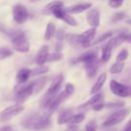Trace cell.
Segmentation results:
<instances>
[{"label": "cell", "instance_id": "6da1fadb", "mask_svg": "<svg viewBox=\"0 0 131 131\" xmlns=\"http://www.w3.org/2000/svg\"><path fill=\"white\" fill-rule=\"evenodd\" d=\"M49 124H50L49 117L40 113H31L20 121V125L24 128L33 129V130L45 129L49 126Z\"/></svg>", "mask_w": 131, "mask_h": 131}, {"label": "cell", "instance_id": "7a4b0ae2", "mask_svg": "<svg viewBox=\"0 0 131 131\" xmlns=\"http://www.w3.org/2000/svg\"><path fill=\"white\" fill-rule=\"evenodd\" d=\"M12 42L13 49L19 52H28L30 49V43L26 38L25 34L20 31H12L9 34Z\"/></svg>", "mask_w": 131, "mask_h": 131}, {"label": "cell", "instance_id": "3957f363", "mask_svg": "<svg viewBox=\"0 0 131 131\" xmlns=\"http://www.w3.org/2000/svg\"><path fill=\"white\" fill-rule=\"evenodd\" d=\"M130 113V108H118L116 112H114L111 116L107 117V119L103 122V127H113L119 123H121Z\"/></svg>", "mask_w": 131, "mask_h": 131}, {"label": "cell", "instance_id": "277c9868", "mask_svg": "<svg viewBox=\"0 0 131 131\" xmlns=\"http://www.w3.org/2000/svg\"><path fill=\"white\" fill-rule=\"evenodd\" d=\"M24 108H25L24 105H21L19 103H16V104H12V105L7 106L6 108H4L0 113V122L1 123H4V122L9 121L13 117L19 115L24 111Z\"/></svg>", "mask_w": 131, "mask_h": 131}, {"label": "cell", "instance_id": "5b68a950", "mask_svg": "<svg viewBox=\"0 0 131 131\" xmlns=\"http://www.w3.org/2000/svg\"><path fill=\"white\" fill-rule=\"evenodd\" d=\"M110 89L111 91L120 97H128L131 96V87L125 84H122L116 80H111L110 82Z\"/></svg>", "mask_w": 131, "mask_h": 131}, {"label": "cell", "instance_id": "8992f818", "mask_svg": "<svg viewBox=\"0 0 131 131\" xmlns=\"http://www.w3.org/2000/svg\"><path fill=\"white\" fill-rule=\"evenodd\" d=\"M12 17L13 20L18 25L26 23L29 18L28 9L23 4H15L12 8Z\"/></svg>", "mask_w": 131, "mask_h": 131}, {"label": "cell", "instance_id": "52a82bcc", "mask_svg": "<svg viewBox=\"0 0 131 131\" xmlns=\"http://www.w3.org/2000/svg\"><path fill=\"white\" fill-rule=\"evenodd\" d=\"M32 94H33V84L31 82L28 85H25L20 89L17 90V92L15 94V100H16V102H19V104H20Z\"/></svg>", "mask_w": 131, "mask_h": 131}, {"label": "cell", "instance_id": "ba28073f", "mask_svg": "<svg viewBox=\"0 0 131 131\" xmlns=\"http://www.w3.org/2000/svg\"><path fill=\"white\" fill-rule=\"evenodd\" d=\"M52 13H53L57 18L63 20L66 24H68V25H70V26H72V27H76V26H77V20H76L71 14H69L68 12H66L63 8L57 9V10L53 11Z\"/></svg>", "mask_w": 131, "mask_h": 131}, {"label": "cell", "instance_id": "9c48e42d", "mask_svg": "<svg viewBox=\"0 0 131 131\" xmlns=\"http://www.w3.org/2000/svg\"><path fill=\"white\" fill-rule=\"evenodd\" d=\"M86 19L88 21V24L92 27V28H96L99 26L100 23V13L98 11V9H91L87 12L86 15Z\"/></svg>", "mask_w": 131, "mask_h": 131}, {"label": "cell", "instance_id": "30bf717a", "mask_svg": "<svg viewBox=\"0 0 131 131\" xmlns=\"http://www.w3.org/2000/svg\"><path fill=\"white\" fill-rule=\"evenodd\" d=\"M95 34H96L95 28H91L89 30H86L85 32H83L80 35V38H81V41H82V44H83L84 47L90 46L91 42L93 41V39L95 37Z\"/></svg>", "mask_w": 131, "mask_h": 131}, {"label": "cell", "instance_id": "8fae6325", "mask_svg": "<svg viewBox=\"0 0 131 131\" xmlns=\"http://www.w3.org/2000/svg\"><path fill=\"white\" fill-rule=\"evenodd\" d=\"M48 55H49V47H48L47 45H43V46L39 49V51H38V53H37V55H36L35 62H36L37 64H39V66H43V64L47 61Z\"/></svg>", "mask_w": 131, "mask_h": 131}, {"label": "cell", "instance_id": "7c38bea8", "mask_svg": "<svg viewBox=\"0 0 131 131\" xmlns=\"http://www.w3.org/2000/svg\"><path fill=\"white\" fill-rule=\"evenodd\" d=\"M92 4L91 3H79V4H75V5H72V6H69L64 9L66 12H68L69 14H72V13H81L85 10H88L89 8H91Z\"/></svg>", "mask_w": 131, "mask_h": 131}, {"label": "cell", "instance_id": "4fadbf2b", "mask_svg": "<svg viewBox=\"0 0 131 131\" xmlns=\"http://www.w3.org/2000/svg\"><path fill=\"white\" fill-rule=\"evenodd\" d=\"M63 81V76L62 75H57L53 81L51 82L48 90H47V93L46 94H49V95H52V94H56L58 93V90L60 89V86H61V83Z\"/></svg>", "mask_w": 131, "mask_h": 131}, {"label": "cell", "instance_id": "5bb4252c", "mask_svg": "<svg viewBox=\"0 0 131 131\" xmlns=\"http://www.w3.org/2000/svg\"><path fill=\"white\" fill-rule=\"evenodd\" d=\"M66 40L67 42L70 44L71 47L75 48V49H80V48H83V44H82V41H81V38H80V35H77V34H68L66 35Z\"/></svg>", "mask_w": 131, "mask_h": 131}, {"label": "cell", "instance_id": "9a60e30c", "mask_svg": "<svg viewBox=\"0 0 131 131\" xmlns=\"http://www.w3.org/2000/svg\"><path fill=\"white\" fill-rule=\"evenodd\" d=\"M73 115H74L73 108H64V110L60 111L58 116H57V124L63 125V124L69 123V120L71 119V117Z\"/></svg>", "mask_w": 131, "mask_h": 131}, {"label": "cell", "instance_id": "2e32d148", "mask_svg": "<svg viewBox=\"0 0 131 131\" xmlns=\"http://www.w3.org/2000/svg\"><path fill=\"white\" fill-rule=\"evenodd\" d=\"M97 50L96 49H93V50H89L85 53H83L82 55H80L77 59L79 61H82L84 63H87V62H90V61H93V60H96L97 59Z\"/></svg>", "mask_w": 131, "mask_h": 131}, {"label": "cell", "instance_id": "e0dca14e", "mask_svg": "<svg viewBox=\"0 0 131 131\" xmlns=\"http://www.w3.org/2000/svg\"><path fill=\"white\" fill-rule=\"evenodd\" d=\"M98 67H99V61H98L97 59L85 63V70H86L87 76H88L89 78H93V77L95 76V74L97 73Z\"/></svg>", "mask_w": 131, "mask_h": 131}, {"label": "cell", "instance_id": "ac0fdd59", "mask_svg": "<svg viewBox=\"0 0 131 131\" xmlns=\"http://www.w3.org/2000/svg\"><path fill=\"white\" fill-rule=\"evenodd\" d=\"M105 80H106V74H105V73L100 74V75L98 76V78L96 79L94 85H93L92 88L90 89V93H91L92 95H93V94H96V93L101 89V87L103 86Z\"/></svg>", "mask_w": 131, "mask_h": 131}, {"label": "cell", "instance_id": "d6986e66", "mask_svg": "<svg viewBox=\"0 0 131 131\" xmlns=\"http://www.w3.org/2000/svg\"><path fill=\"white\" fill-rule=\"evenodd\" d=\"M30 77H31V70H29V69H21V70H19L16 73L15 80H16L17 83L23 84V83L27 82Z\"/></svg>", "mask_w": 131, "mask_h": 131}, {"label": "cell", "instance_id": "ffe728a7", "mask_svg": "<svg viewBox=\"0 0 131 131\" xmlns=\"http://www.w3.org/2000/svg\"><path fill=\"white\" fill-rule=\"evenodd\" d=\"M100 100H102V95H101V94H99V93L93 94L85 103L81 104V105L79 106V108H88V107H90V106H93L96 102H98V101H100Z\"/></svg>", "mask_w": 131, "mask_h": 131}, {"label": "cell", "instance_id": "44dd1931", "mask_svg": "<svg viewBox=\"0 0 131 131\" xmlns=\"http://www.w3.org/2000/svg\"><path fill=\"white\" fill-rule=\"evenodd\" d=\"M54 35H55V25L50 21L46 26V30H45V33H44V39L45 40H50Z\"/></svg>", "mask_w": 131, "mask_h": 131}, {"label": "cell", "instance_id": "7402d4cb", "mask_svg": "<svg viewBox=\"0 0 131 131\" xmlns=\"http://www.w3.org/2000/svg\"><path fill=\"white\" fill-rule=\"evenodd\" d=\"M46 83V78H38L37 80L33 81V93H38L45 85Z\"/></svg>", "mask_w": 131, "mask_h": 131}, {"label": "cell", "instance_id": "603a6c76", "mask_svg": "<svg viewBox=\"0 0 131 131\" xmlns=\"http://www.w3.org/2000/svg\"><path fill=\"white\" fill-rule=\"evenodd\" d=\"M111 56H112V48L108 45H104V47L102 48V51H101L100 60L102 62H107L110 60Z\"/></svg>", "mask_w": 131, "mask_h": 131}, {"label": "cell", "instance_id": "cb8c5ba5", "mask_svg": "<svg viewBox=\"0 0 131 131\" xmlns=\"http://www.w3.org/2000/svg\"><path fill=\"white\" fill-rule=\"evenodd\" d=\"M63 3L61 1H53L51 3H49L47 6H46V10L50 11V12H53L57 9H60V8H63Z\"/></svg>", "mask_w": 131, "mask_h": 131}, {"label": "cell", "instance_id": "d4e9b609", "mask_svg": "<svg viewBox=\"0 0 131 131\" xmlns=\"http://www.w3.org/2000/svg\"><path fill=\"white\" fill-rule=\"evenodd\" d=\"M123 69H124V62L123 61H117L110 68V73L111 74H119L123 71Z\"/></svg>", "mask_w": 131, "mask_h": 131}, {"label": "cell", "instance_id": "484cf974", "mask_svg": "<svg viewBox=\"0 0 131 131\" xmlns=\"http://www.w3.org/2000/svg\"><path fill=\"white\" fill-rule=\"evenodd\" d=\"M84 119H85V115H84V114H77V115H73V116L71 117V119L69 120V123H68V124L77 125V124L81 123Z\"/></svg>", "mask_w": 131, "mask_h": 131}, {"label": "cell", "instance_id": "4316f807", "mask_svg": "<svg viewBox=\"0 0 131 131\" xmlns=\"http://www.w3.org/2000/svg\"><path fill=\"white\" fill-rule=\"evenodd\" d=\"M12 54H13V51H12V49H10L9 47H6V46L0 47V60L9 57V56H11Z\"/></svg>", "mask_w": 131, "mask_h": 131}, {"label": "cell", "instance_id": "83f0119b", "mask_svg": "<svg viewBox=\"0 0 131 131\" xmlns=\"http://www.w3.org/2000/svg\"><path fill=\"white\" fill-rule=\"evenodd\" d=\"M112 36H113V32H106V33H104V34L100 35V36H99L97 39H95L94 41H92L90 45H96V44H99V43H101V42L105 41L106 39L111 38Z\"/></svg>", "mask_w": 131, "mask_h": 131}, {"label": "cell", "instance_id": "f1b7e54d", "mask_svg": "<svg viewBox=\"0 0 131 131\" xmlns=\"http://www.w3.org/2000/svg\"><path fill=\"white\" fill-rule=\"evenodd\" d=\"M46 72H48V68H47V67L40 66L39 68H36V69L31 70V77H35V76L44 74V73H46Z\"/></svg>", "mask_w": 131, "mask_h": 131}, {"label": "cell", "instance_id": "f546056e", "mask_svg": "<svg viewBox=\"0 0 131 131\" xmlns=\"http://www.w3.org/2000/svg\"><path fill=\"white\" fill-rule=\"evenodd\" d=\"M128 57V50L127 49H122L119 54L117 55V61H124Z\"/></svg>", "mask_w": 131, "mask_h": 131}, {"label": "cell", "instance_id": "4dcf8cb0", "mask_svg": "<svg viewBox=\"0 0 131 131\" xmlns=\"http://www.w3.org/2000/svg\"><path fill=\"white\" fill-rule=\"evenodd\" d=\"M121 41H126L128 43H131V32H123L118 36Z\"/></svg>", "mask_w": 131, "mask_h": 131}, {"label": "cell", "instance_id": "1f68e13d", "mask_svg": "<svg viewBox=\"0 0 131 131\" xmlns=\"http://www.w3.org/2000/svg\"><path fill=\"white\" fill-rule=\"evenodd\" d=\"M74 91H75V88H74V85L73 84H67L66 85V87H64V90L62 91L63 93H64V95L68 97V96H70V95H72L73 93H74Z\"/></svg>", "mask_w": 131, "mask_h": 131}, {"label": "cell", "instance_id": "d6a6232c", "mask_svg": "<svg viewBox=\"0 0 131 131\" xmlns=\"http://www.w3.org/2000/svg\"><path fill=\"white\" fill-rule=\"evenodd\" d=\"M61 58V54L59 52H53V53H49L47 61H56L59 60Z\"/></svg>", "mask_w": 131, "mask_h": 131}, {"label": "cell", "instance_id": "836d02e7", "mask_svg": "<svg viewBox=\"0 0 131 131\" xmlns=\"http://www.w3.org/2000/svg\"><path fill=\"white\" fill-rule=\"evenodd\" d=\"M124 0H110L108 1V5L112 8H119L120 6H122Z\"/></svg>", "mask_w": 131, "mask_h": 131}, {"label": "cell", "instance_id": "e575fe53", "mask_svg": "<svg viewBox=\"0 0 131 131\" xmlns=\"http://www.w3.org/2000/svg\"><path fill=\"white\" fill-rule=\"evenodd\" d=\"M126 17V14L124 12H118L113 16V21H117V20H121L123 18Z\"/></svg>", "mask_w": 131, "mask_h": 131}, {"label": "cell", "instance_id": "d590c367", "mask_svg": "<svg viewBox=\"0 0 131 131\" xmlns=\"http://www.w3.org/2000/svg\"><path fill=\"white\" fill-rule=\"evenodd\" d=\"M85 130H86V131H96L95 123H94V122H89L88 124H86Z\"/></svg>", "mask_w": 131, "mask_h": 131}, {"label": "cell", "instance_id": "8d00e7d4", "mask_svg": "<svg viewBox=\"0 0 131 131\" xmlns=\"http://www.w3.org/2000/svg\"><path fill=\"white\" fill-rule=\"evenodd\" d=\"M106 107H111V108H114V107H122V106H124V102H122V101H120V102H115V103H107L106 105H105Z\"/></svg>", "mask_w": 131, "mask_h": 131}, {"label": "cell", "instance_id": "74e56055", "mask_svg": "<svg viewBox=\"0 0 131 131\" xmlns=\"http://www.w3.org/2000/svg\"><path fill=\"white\" fill-rule=\"evenodd\" d=\"M103 106H104V104H103V99H102V100H100V101L96 102L92 107H93V110H94V111H99V110H101Z\"/></svg>", "mask_w": 131, "mask_h": 131}, {"label": "cell", "instance_id": "f35d334b", "mask_svg": "<svg viewBox=\"0 0 131 131\" xmlns=\"http://www.w3.org/2000/svg\"><path fill=\"white\" fill-rule=\"evenodd\" d=\"M123 131H131V120L126 124V126H125Z\"/></svg>", "mask_w": 131, "mask_h": 131}, {"label": "cell", "instance_id": "ab89813d", "mask_svg": "<svg viewBox=\"0 0 131 131\" xmlns=\"http://www.w3.org/2000/svg\"><path fill=\"white\" fill-rule=\"evenodd\" d=\"M0 131H12V129L9 126H4V127L0 128Z\"/></svg>", "mask_w": 131, "mask_h": 131}, {"label": "cell", "instance_id": "60d3db41", "mask_svg": "<svg viewBox=\"0 0 131 131\" xmlns=\"http://www.w3.org/2000/svg\"><path fill=\"white\" fill-rule=\"evenodd\" d=\"M126 24H128V25H131V18L127 19V20H126Z\"/></svg>", "mask_w": 131, "mask_h": 131}, {"label": "cell", "instance_id": "b9f144b4", "mask_svg": "<svg viewBox=\"0 0 131 131\" xmlns=\"http://www.w3.org/2000/svg\"><path fill=\"white\" fill-rule=\"evenodd\" d=\"M113 131H116V130H113Z\"/></svg>", "mask_w": 131, "mask_h": 131}, {"label": "cell", "instance_id": "7bdbcfd3", "mask_svg": "<svg viewBox=\"0 0 131 131\" xmlns=\"http://www.w3.org/2000/svg\"><path fill=\"white\" fill-rule=\"evenodd\" d=\"M77 131H79V130H77Z\"/></svg>", "mask_w": 131, "mask_h": 131}]
</instances>
